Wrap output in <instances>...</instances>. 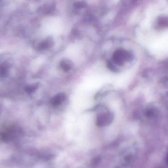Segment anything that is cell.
Wrapping results in <instances>:
<instances>
[{
	"label": "cell",
	"mask_w": 168,
	"mask_h": 168,
	"mask_svg": "<svg viewBox=\"0 0 168 168\" xmlns=\"http://www.w3.org/2000/svg\"><path fill=\"white\" fill-rule=\"evenodd\" d=\"M52 45V41L51 39L47 38L46 41H44L39 45V48L40 50L46 49L49 48Z\"/></svg>",
	"instance_id": "cell-6"
},
{
	"label": "cell",
	"mask_w": 168,
	"mask_h": 168,
	"mask_svg": "<svg viewBox=\"0 0 168 168\" xmlns=\"http://www.w3.org/2000/svg\"><path fill=\"white\" fill-rule=\"evenodd\" d=\"M114 116L111 113L100 114L97 116L96 123L99 126H107L112 122Z\"/></svg>",
	"instance_id": "cell-2"
},
{
	"label": "cell",
	"mask_w": 168,
	"mask_h": 168,
	"mask_svg": "<svg viewBox=\"0 0 168 168\" xmlns=\"http://www.w3.org/2000/svg\"><path fill=\"white\" fill-rule=\"evenodd\" d=\"M1 0H0V2H1Z\"/></svg>",
	"instance_id": "cell-8"
},
{
	"label": "cell",
	"mask_w": 168,
	"mask_h": 168,
	"mask_svg": "<svg viewBox=\"0 0 168 168\" xmlns=\"http://www.w3.org/2000/svg\"><path fill=\"white\" fill-rule=\"evenodd\" d=\"M107 66L109 69L114 72H116L117 71V68L115 66V64L112 61H109L107 63Z\"/></svg>",
	"instance_id": "cell-7"
},
{
	"label": "cell",
	"mask_w": 168,
	"mask_h": 168,
	"mask_svg": "<svg viewBox=\"0 0 168 168\" xmlns=\"http://www.w3.org/2000/svg\"><path fill=\"white\" fill-rule=\"evenodd\" d=\"M133 59V55L131 53L125 50L118 49L113 54L112 62L115 65H123L126 62H131Z\"/></svg>",
	"instance_id": "cell-1"
},
{
	"label": "cell",
	"mask_w": 168,
	"mask_h": 168,
	"mask_svg": "<svg viewBox=\"0 0 168 168\" xmlns=\"http://www.w3.org/2000/svg\"><path fill=\"white\" fill-rule=\"evenodd\" d=\"M145 116L148 118H153L158 115V111L154 108H149L145 111Z\"/></svg>",
	"instance_id": "cell-5"
},
{
	"label": "cell",
	"mask_w": 168,
	"mask_h": 168,
	"mask_svg": "<svg viewBox=\"0 0 168 168\" xmlns=\"http://www.w3.org/2000/svg\"><path fill=\"white\" fill-rule=\"evenodd\" d=\"M66 95L63 93H60L56 95L52 99L51 103L54 106H59L65 100Z\"/></svg>",
	"instance_id": "cell-3"
},
{
	"label": "cell",
	"mask_w": 168,
	"mask_h": 168,
	"mask_svg": "<svg viewBox=\"0 0 168 168\" xmlns=\"http://www.w3.org/2000/svg\"><path fill=\"white\" fill-rule=\"evenodd\" d=\"M60 66L64 71L68 72L71 69L73 66V63L70 61L64 60L61 62Z\"/></svg>",
	"instance_id": "cell-4"
}]
</instances>
